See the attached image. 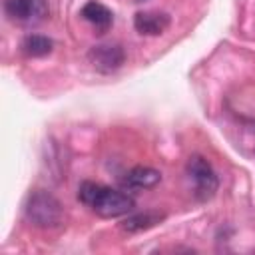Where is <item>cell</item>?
Instances as JSON below:
<instances>
[{"instance_id":"6da1fadb","label":"cell","mask_w":255,"mask_h":255,"mask_svg":"<svg viewBox=\"0 0 255 255\" xmlns=\"http://www.w3.org/2000/svg\"><path fill=\"white\" fill-rule=\"evenodd\" d=\"M78 199L86 207H90L96 215L106 217V219L128 215L135 207V201L128 193L112 189V187L102 185V183H94V181H84L80 185Z\"/></svg>"},{"instance_id":"7a4b0ae2","label":"cell","mask_w":255,"mask_h":255,"mask_svg":"<svg viewBox=\"0 0 255 255\" xmlns=\"http://www.w3.org/2000/svg\"><path fill=\"white\" fill-rule=\"evenodd\" d=\"M26 217L36 227H44V229L60 227L64 223V207L52 193L44 189H36L28 195Z\"/></svg>"},{"instance_id":"3957f363","label":"cell","mask_w":255,"mask_h":255,"mask_svg":"<svg viewBox=\"0 0 255 255\" xmlns=\"http://www.w3.org/2000/svg\"><path fill=\"white\" fill-rule=\"evenodd\" d=\"M187 175L193 181V193L199 201H207L217 191V175L211 163L201 155H191L187 161Z\"/></svg>"},{"instance_id":"277c9868","label":"cell","mask_w":255,"mask_h":255,"mask_svg":"<svg viewBox=\"0 0 255 255\" xmlns=\"http://www.w3.org/2000/svg\"><path fill=\"white\" fill-rule=\"evenodd\" d=\"M6 16L22 26H34L48 16L46 0H4Z\"/></svg>"},{"instance_id":"5b68a950","label":"cell","mask_w":255,"mask_h":255,"mask_svg":"<svg viewBox=\"0 0 255 255\" xmlns=\"http://www.w3.org/2000/svg\"><path fill=\"white\" fill-rule=\"evenodd\" d=\"M124 58H126L124 56V50L118 44H100V46H94L90 50V54H88L90 64L96 70L104 72V74L118 70L124 64Z\"/></svg>"},{"instance_id":"8992f818","label":"cell","mask_w":255,"mask_h":255,"mask_svg":"<svg viewBox=\"0 0 255 255\" xmlns=\"http://www.w3.org/2000/svg\"><path fill=\"white\" fill-rule=\"evenodd\" d=\"M159 181H161V173L147 165H137V167L129 169L126 173V177L122 179L124 187H128V189H151Z\"/></svg>"},{"instance_id":"52a82bcc","label":"cell","mask_w":255,"mask_h":255,"mask_svg":"<svg viewBox=\"0 0 255 255\" xmlns=\"http://www.w3.org/2000/svg\"><path fill=\"white\" fill-rule=\"evenodd\" d=\"M133 26H135V30L139 34L157 36L169 26V16L163 14V12H153V10L137 12L135 18H133Z\"/></svg>"},{"instance_id":"ba28073f","label":"cell","mask_w":255,"mask_h":255,"mask_svg":"<svg viewBox=\"0 0 255 255\" xmlns=\"http://www.w3.org/2000/svg\"><path fill=\"white\" fill-rule=\"evenodd\" d=\"M82 16H84V20H88L100 34H104V32L112 26V22H114L112 10H110L108 6H104L102 2H96V0H90V2L84 4Z\"/></svg>"},{"instance_id":"9c48e42d","label":"cell","mask_w":255,"mask_h":255,"mask_svg":"<svg viewBox=\"0 0 255 255\" xmlns=\"http://www.w3.org/2000/svg\"><path fill=\"white\" fill-rule=\"evenodd\" d=\"M165 215L159 213V211H143V213H133V215H128L124 221H122V229L128 231V233H139V231H145L149 227H155Z\"/></svg>"},{"instance_id":"30bf717a","label":"cell","mask_w":255,"mask_h":255,"mask_svg":"<svg viewBox=\"0 0 255 255\" xmlns=\"http://www.w3.org/2000/svg\"><path fill=\"white\" fill-rule=\"evenodd\" d=\"M22 52L30 58H40L52 52V40L40 34H28L22 40Z\"/></svg>"}]
</instances>
